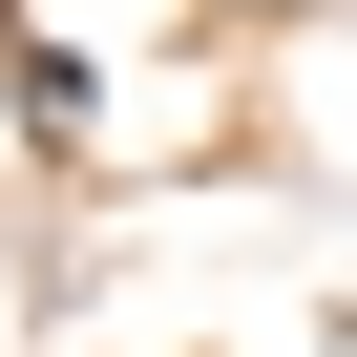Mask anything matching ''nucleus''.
Wrapping results in <instances>:
<instances>
[{"instance_id": "1", "label": "nucleus", "mask_w": 357, "mask_h": 357, "mask_svg": "<svg viewBox=\"0 0 357 357\" xmlns=\"http://www.w3.org/2000/svg\"><path fill=\"white\" fill-rule=\"evenodd\" d=\"M22 126H43V147H84V43H43V22H22Z\"/></svg>"}]
</instances>
